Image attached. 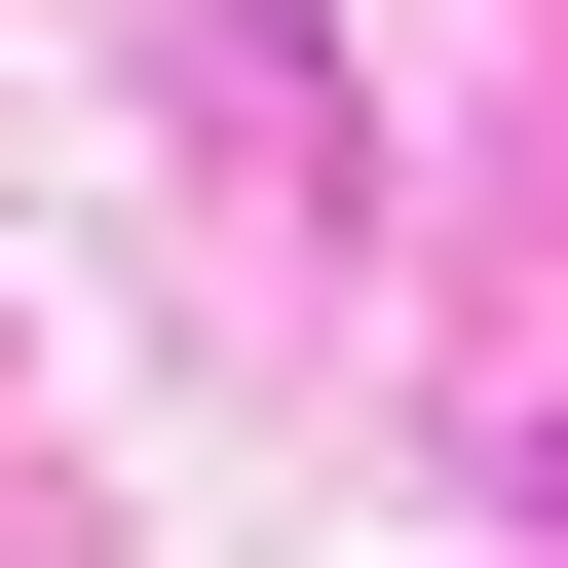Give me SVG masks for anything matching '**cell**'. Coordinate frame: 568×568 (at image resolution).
I'll return each instance as SVG.
<instances>
[]
</instances>
